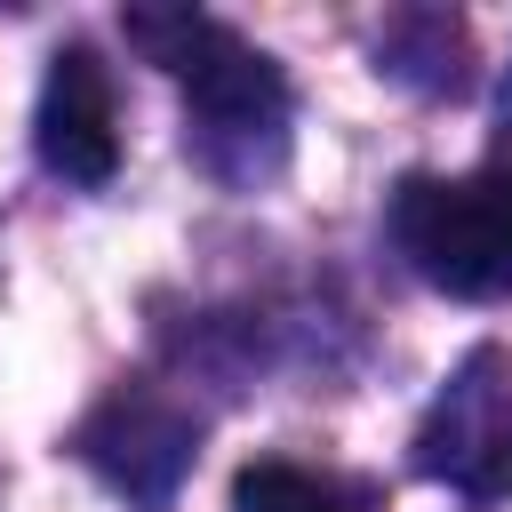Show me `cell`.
<instances>
[{"mask_svg":"<svg viewBox=\"0 0 512 512\" xmlns=\"http://www.w3.org/2000/svg\"><path fill=\"white\" fill-rule=\"evenodd\" d=\"M128 40H144L152 64H168V72L184 80L192 120H200V144H208L216 168H224L232 144H240V152H256V144L280 152V128H288V80H280V64L256 56L240 32H224V24L192 16V8H176V16L136 8V16H128Z\"/></svg>","mask_w":512,"mask_h":512,"instance_id":"cell-1","label":"cell"},{"mask_svg":"<svg viewBox=\"0 0 512 512\" xmlns=\"http://www.w3.org/2000/svg\"><path fill=\"white\" fill-rule=\"evenodd\" d=\"M392 240L440 296L504 304L512 296V176L504 168L408 176L392 192Z\"/></svg>","mask_w":512,"mask_h":512,"instance_id":"cell-2","label":"cell"},{"mask_svg":"<svg viewBox=\"0 0 512 512\" xmlns=\"http://www.w3.org/2000/svg\"><path fill=\"white\" fill-rule=\"evenodd\" d=\"M32 144H40L48 176H64V184H104L120 168V120H112V80H104L96 48L72 40V48L48 56Z\"/></svg>","mask_w":512,"mask_h":512,"instance_id":"cell-4","label":"cell"},{"mask_svg":"<svg viewBox=\"0 0 512 512\" xmlns=\"http://www.w3.org/2000/svg\"><path fill=\"white\" fill-rule=\"evenodd\" d=\"M232 512H368V496L312 464H248L232 480Z\"/></svg>","mask_w":512,"mask_h":512,"instance_id":"cell-6","label":"cell"},{"mask_svg":"<svg viewBox=\"0 0 512 512\" xmlns=\"http://www.w3.org/2000/svg\"><path fill=\"white\" fill-rule=\"evenodd\" d=\"M416 464L456 496H480V504L512 496V352L504 344H472L448 368V384L424 408Z\"/></svg>","mask_w":512,"mask_h":512,"instance_id":"cell-3","label":"cell"},{"mask_svg":"<svg viewBox=\"0 0 512 512\" xmlns=\"http://www.w3.org/2000/svg\"><path fill=\"white\" fill-rule=\"evenodd\" d=\"M80 448H88V464H96L104 480H120L136 504L160 512V504L176 496L184 456H192V424L168 416L160 400H112V408L80 432Z\"/></svg>","mask_w":512,"mask_h":512,"instance_id":"cell-5","label":"cell"}]
</instances>
